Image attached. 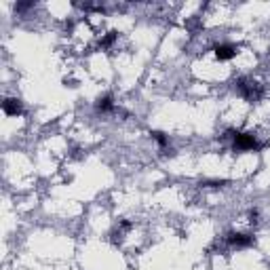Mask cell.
<instances>
[{
    "label": "cell",
    "mask_w": 270,
    "mask_h": 270,
    "mask_svg": "<svg viewBox=\"0 0 270 270\" xmlns=\"http://www.w3.org/2000/svg\"><path fill=\"white\" fill-rule=\"evenodd\" d=\"M2 110L6 116H21L24 114V106H21V102L17 97H6L2 102Z\"/></svg>",
    "instance_id": "obj_5"
},
{
    "label": "cell",
    "mask_w": 270,
    "mask_h": 270,
    "mask_svg": "<svg viewBox=\"0 0 270 270\" xmlns=\"http://www.w3.org/2000/svg\"><path fill=\"white\" fill-rule=\"evenodd\" d=\"M213 53H216V57L219 61H230L237 57V47L230 45V42H217V45L213 47Z\"/></svg>",
    "instance_id": "obj_4"
},
{
    "label": "cell",
    "mask_w": 270,
    "mask_h": 270,
    "mask_svg": "<svg viewBox=\"0 0 270 270\" xmlns=\"http://www.w3.org/2000/svg\"><path fill=\"white\" fill-rule=\"evenodd\" d=\"M112 108H114V97H112L110 93L99 95V97L95 99V110H97V112H102V114H106V112H110Z\"/></svg>",
    "instance_id": "obj_6"
},
{
    "label": "cell",
    "mask_w": 270,
    "mask_h": 270,
    "mask_svg": "<svg viewBox=\"0 0 270 270\" xmlns=\"http://www.w3.org/2000/svg\"><path fill=\"white\" fill-rule=\"evenodd\" d=\"M224 180H205V182H201V186H207V188H222L224 186Z\"/></svg>",
    "instance_id": "obj_9"
},
{
    "label": "cell",
    "mask_w": 270,
    "mask_h": 270,
    "mask_svg": "<svg viewBox=\"0 0 270 270\" xmlns=\"http://www.w3.org/2000/svg\"><path fill=\"white\" fill-rule=\"evenodd\" d=\"M116 38H118V32L112 30V32L106 34V36H104L102 40H99V47H102V49H110V47L116 42Z\"/></svg>",
    "instance_id": "obj_7"
},
{
    "label": "cell",
    "mask_w": 270,
    "mask_h": 270,
    "mask_svg": "<svg viewBox=\"0 0 270 270\" xmlns=\"http://www.w3.org/2000/svg\"><path fill=\"white\" fill-rule=\"evenodd\" d=\"M226 243L234 249H247V247H251L255 243L253 234H247V232H228L226 234Z\"/></svg>",
    "instance_id": "obj_3"
},
{
    "label": "cell",
    "mask_w": 270,
    "mask_h": 270,
    "mask_svg": "<svg viewBox=\"0 0 270 270\" xmlns=\"http://www.w3.org/2000/svg\"><path fill=\"white\" fill-rule=\"evenodd\" d=\"M237 91H239V95L245 99V102H249V104H258L262 97H264V87L258 82V81H253V78H239L237 82Z\"/></svg>",
    "instance_id": "obj_1"
},
{
    "label": "cell",
    "mask_w": 270,
    "mask_h": 270,
    "mask_svg": "<svg viewBox=\"0 0 270 270\" xmlns=\"http://www.w3.org/2000/svg\"><path fill=\"white\" fill-rule=\"evenodd\" d=\"M32 6H34V2H19L15 9H17V11H26V9H32Z\"/></svg>",
    "instance_id": "obj_10"
},
{
    "label": "cell",
    "mask_w": 270,
    "mask_h": 270,
    "mask_svg": "<svg viewBox=\"0 0 270 270\" xmlns=\"http://www.w3.org/2000/svg\"><path fill=\"white\" fill-rule=\"evenodd\" d=\"M258 216H260V213L255 211V209H253V211L249 213V219H251V224H253V222H258Z\"/></svg>",
    "instance_id": "obj_11"
},
{
    "label": "cell",
    "mask_w": 270,
    "mask_h": 270,
    "mask_svg": "<svg viewBox=\"0 0 270 270\" xmlns=\"http://www.w3.org/2000/svg\"><path fill=\"white\" fill-rule=\"evenodd\" d=\"M228 137H232V148L237 152H249V150H260L262 144L258 141L253 133H247V131H234V129H228L226 131Z\"/></svg>",
    "instance_id": "obj_2"
},
{
    "label": "cell",
    "mask_w": 270,
    "mask_h": 270,
    "mask_svg": "<svg viewBox=\"0 0 270 270\" xmlns=\"http://www.w3.org/2000/svg\"><path fill=\"white\" fill-rule=\"evenodd\" d=\"M150 135L154 137V141H156V144H159V146L162 148V150H167V144H169V139H167V135H165V133H162V131H150Z\"/></svg>",
    "instance_id": "obj_8"
}]
</instances>
